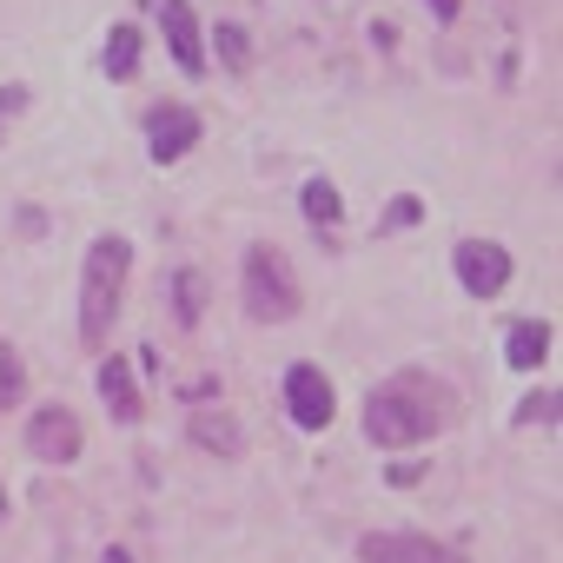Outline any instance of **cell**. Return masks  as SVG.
Returning <instances> with one entry per match:
<instances>
[{
  "mask_svg": "<svg viewBox=\"0 0 563 563\" xmlns=\"http://www.w3.org/2000/svg\"><path fill=\"white\" fill-rule=\"evenodd\" d=\"M286 405H292V424H306V431H325L332 424V378L319 372V365H292L286 372Z\"/></svg>",
  "mask_w": 563,
  "mask_h": 563,
  "instance_id": "52a82bcc",
  "label": "cell"
},
{
  "mask_svg": "<svg viewBox=\"0 0 563 563\" xmlns=\"http://www.w3.org/2000/svg\"><path fill=\"white\" fill-rule=\"evenodd\" d=\"M173 312H179V325H199V319H206V272L186 265V272L173 278Z\"/></svg>",
  "mask_w": 563,
  "mask_h": 563,
  "instance_id": "4fadbf2b",
  "label": "cell"
},
{
  "mask_svg": "<svg viewBox=\"0 0 563 563\" xmlns=\"http://www.w3.org/2000/svg\"><path fill=\"white\" fill-rule=\"evenodd\" d=\"M504 358H510L517 372H537V365L550 358V325H543V319H523V325H510V339H504Z\"/></svg>",
  "mask_w": 563,
  "mask_h": 563,
  "instance_id": "7c38bea8",
  "label": "cell"
},
{
  "mask_svg": "<svg viewBox=\"0 0 563 563\" xmlns=\"http://www.w3.org/2000/svg\"><path fill=\"white\" fill-rule=\"evenodd\" d=\"M451 272H457V286H464L471 299H497V292L510 286V252L490 245V239H464V245L451 252Z\"/></svg>",
  "mask_w": 563,
  "mask_h": 563,
  "instance_id": "277c9868",
  "label": "cell"
},
{
  "mask_svg": "<svg viewBox=\"0 0 563 563\" xmlns=\"http://www.w3.org/2000/svg\"><path fill=\"white\" fill-rule=\"evenodd\" d=\"M126 272H133V245L120 232L93 239L87 245V265H80V339L100 352L113 319H120V299H126Z\"/></svg>",
  "mask_w": 563,
  "mask_h": 563,
  "instance_id": "6da1fadb",
  "label": "cell"
},
{
  "mask_svg": "<svg viewBox=\"0 0 563 563\" xmlns=\"http://www.w3.org/2000/svg\"><path fill=\"white\" fill-rule=\"evenodd\" d=\"M438 424H444L438 398H431L424 385H411V378H398V385H385V391L365 398V438L385 444V451H411V444H424Z\"/></svg>",
  "mask_w": 563,
  "mask_h": 563,
  "instance_id": "7a4b0ae2",
  "label": "cell"
},
{
  "mask_svg": "<svg viewBox=\"0 0 563 563\" xmlns=\"http://www.w3.org/2000/svg\"><path fill=\"white\" fill-rule=\"evenodd\" d=\"M192 140H199V113H192V107L159 100V107L146 113V146H153V159H159V166L186 159V153H192Z\"/></svg>",
  "mask_w": 563,
  "mask_h": 563,
  "instance_id": "8992f818",
  "label": "cell"
},
{
  "mask_svg": "<svg viewBox=\"0 0 563 563\" xmlns=\"http://www.w3.org/2000/svg\"><path fill=\"white\" fill-rule=\"evenodd\" d=\"M0 517H8V484H0Z\"/></svg>",
  "mask_w": 563,
  "mask_h": 563,
  "instance_id": "44dd1931",
  "label": "cell"
},
{
  "mask_svg": "<svg viewBox=\"0 0 563 563\" xmlns=\"http://www.w3.org/2000/svg\"><path fill=\"white\" fill-rule=\"evenodd\" d=\"M239 299H245V312L258 319V325H286V319H299V272H292V258L278 252V245H252L245 252V265H239Z\"/></svg>",
  "mask_w": 563,
  "mask_h": 563,
  "instance_id": "3957f363",
  "label": "cell"
},
{
  "mask_svg": "<svg viewBox=\"0 0 563 563\" xmlns=\"http://www.w3.org/2000/svg\"><path fill=\"white\" fill-rule=\"evenodd\" d=\"M159 34H166L179 74H206V41H199V21H192L186 0H159Z\"/></svg>",
  "mask_w": 563,
  "mask_h": 563,
  "instance_id": "9c48e42d",
  "label": "cell"
},
{
  "mask_svg": "<svg viewBox=\"0 0 563 563\" xmlns=\"http://www.w3.org/2000/svg\"><path fill=\"white\" fill-rule=\"evenodd\" d=\"M556 424V391H537V398H523V411H517V424Z\"/></svg>",
  "mask_w": 563,
  "mask_h": 563,
  "instance_id": "ac0fdd59",
  "label": "cell"
},
{
  "mask_svg": "<svg viewBox=\"0 0 563 563\" xmlns=\"http://www.w3.org/2000/svg\"><path fill=\"white\" fill-rule=\"evenodd\" d=\"M451 556L457 550H444V543H431L418 530H378V537L358 543V563H451Z\"/></svg>",
  "mask_w": 563,
  "mask_h": 563,
  "instance_id": "ba28073f",
  "label": "cell"
},
{
  "mask_svg": "<svg viewBox=\"0 0 563 563\" xmlns=\"http://www.w3.org/2000/svg\"><path fill=\"white\" fill-rule=\"evenodd\" d=\"M21 391H27V365H21V352L8 339H0V411L21 405Z\"/></svg>",
  "mask_w": 563,
  "mask_h": 563,
  "instance_id": "2e32d148",
  "label": "cell"
},
{
  "mask_svg": "<svg viewBox=\"0 0 563 563\" xmlns=\"http://www.w3.org/2000/svg\"><path fill=\"white\" fill-rule=\"evenodd\" d=\"M424 8H431L438 21H457V8H464V0H424Z\"/></svg>",
  "mask_w": 563,
  "mask_h": 563,
  "instance_id": "ffe728a7",
  "label": "cell"
},
{
  "mask_svg": "<svg viewBox=\"0 0 563 563\" xmlns=\"http://www.w3.org/2000/svg\"><path fill=\"white\" fill-rule=\"evenodd\" d=\"M219 54H225V67H245V60H252V47H245V27H219Z\"/></svg>",
  "mask_w": 563,
  "mask_h": 563,
  "instance_id": "e0dca14e",
  "label": "cell"
},
{
  "mask_svg": "<svg viewBox=\"0 0 563 563\" xmlns=\"http://www.w3.org/2000/svg\"><path fill=\"white\" fill-rule=\"evenodd\" d=\"M411 219H418V199H398V206H391V219H385V225H411Z\"/></svg>",
  "mask_w": 563,
  "mask_h": 563,
  "instance_id": "d6986e66",
  "label": "cell"
},
{
  "mask_svg": "<svg viewBox=\"0 0 563 563\" xmlns=\"http://www.w3.org/2000/svg\"><path fill=\"white\" fill-rule=\"evenodd\" d=\"M80 444H87V431H80V418H74L67 405H41V411L27 418V457H41V464H74Z\"/></svg>",
  "mask_w": 563,
  "mask_h": 563,
  "instance_id": "5b68a950",
  "label": "cell"
},
{
  "mask_svg": "<svg viewBox=\"0 0 563 563\" xmlns=\"http://www.w3.org/2000/svg\"><path fill=\"white\" fill-rule=\"evenodd\" d=\"M100 398L120 424H140V391H133V372L126 358H100Z\"/></svg>",
  "mask_w": 563,
  "mask_h": 563,
  "instance_id": "8fae6325",
  "label": "cell"
},
{
  "mask_svg": "<svg viewBox=\"0 0 563 563\" xmlns=\"http://www.w3.org/2000/svg\"><path fill=\"white\" fill-rule=\"evenodd\" d=\"M192 444H199V451H212V457H239V451H245V431H239L225 411L192 405Z\"/></svg>",
  "mask_w": 563,
  "mask_h": 563,
  "instance_id": "30bf717a",
  "label": "cell"
},
{
  "mask_svg": "<svg viewBox=\"0 0 563 563\" xmlns=\"http://www.w3.org/2000/svg\"><path fill=\"white\" fill-rule=\"evenodd\" d=\"M107 74H113V80H133V74H140V27H113V41H107Z\"/></svg>",
  "mask_w": 563,
  "mask_h": 563,
  "instance_id": "5bb4252c",
  "label": "cell"
},
{
  "mask_svg": "<svg viewBox=\"0 0 563 563\" xmlns=\"http://www.w3.org/2000/svg\"><path fill=\"white\" fill-rule=\"evenodd\" d=\"M339 212H345L339 186H332V179H306V219H312V225H339Z\"/></svg>",
  "mask_w": 563,
  "mask_h": 563,
  "instance_id": "9a60e30c",
  "label": "cell"
}]
</instances>
